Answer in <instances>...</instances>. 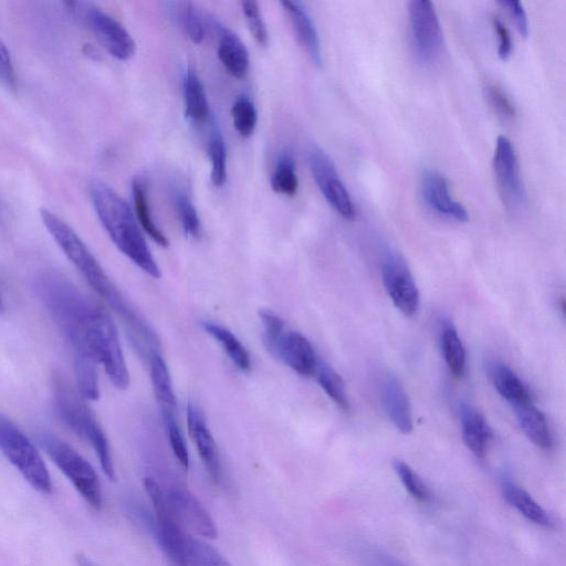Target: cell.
<instances>
[{
    "mask_svg": "<svg viewBox=\"0 0 566 566\" xmlns=\"http://www.w3.org/2000/svg\"><path fill=\"white\" fill-rule=\"evenodd\" d=\"M356 548L363 566H407L397 557L374 545L359 543Z\"/></svg>",
    "mask_w": 566,
    "mask_h": 566,
    "instance_id": "cell-38",
    "label": "cell"
},
{
    "mask_svg": "<svg viewBox=\"0 0 566 566\" xmlns=\"http://www.w3.org/2000/svg\"><path fill=\"white\" fill-rule=\"evenodd\" d=\"M241 8L245 17V21L250 30V33L258 42V44H260L261 46H266L269 43V32L262 18L258 2L251 0L242 1Z\"/></svg>",
    "mask_w": 566,
    "mask_h": 566,
    "instance_id": "cell-35",
    "label": "cell"
},
{
    "mask_svg": "<svg viewBox=\"0 0 566 566\" xmlns=\"http://www.w3.org/2000/svg\"><path fill=\"white\" fill-rule=\"evenodd\" d=\"M84 347L86 355L103 366L114 387L125 390L129 386V373L116 326L111 316L96 304L86 319Z\"/></svg>",
    "mask_w": 566,
    "mask_h": 566,
    "instance_id": "cell-4",
    "label": "cell"
},
{
    "mask_svg": "<svg viewBox=\"0 0 566 566\" xmlns=\"http://www.w3.org/2000/svg\"><path fill=\"white\" fill-rule=\"evenodd\" d=\"M273 355L302 376L316 371L318 358L314 347L300 332L286 329Z\"/></svg>",
    "mask_w": 566,
    "mask_h": 566,
    "instance_id": "cell-16",
    "label": "cell"
},
{
    "mask_svg": "<svg viewBox=\"0 0 566 566\" xmlns=\"http://www.w3.org/2000/svg\"><path fill=\"white\" fill-rule=\"evenodd\" d=\"M381 275L394 305L406 316L416 314L419 291L403 259L395 253L388 254L382 262Z\"/></svg>",
    "mask_w": 566,
    "mask_h": 566,
    "instance_id": "cell-12",
    "label": "cell"
},
{
    "mask_svg": "<svg viewBox=\"0 0 566 566\" xmlns=\"http://www.w3.org/2000/svg\"><path fill=\"white\" fill-rule=\"evenodd\" d=\"M0 84L8 88H14L17 85V76L14 66L8 49L0 40Z\"/></svg>",
    "mask_w": 566,
    "mask_h": 566,
    "instance_id": "cell-42",
    "label": "cell"
},
{
    "mask_svg": "<svg viewBox=\"0 0 566 566\" xmlns=\"http://www.w3.org/2000/svg\"><path fill=\"white\" fill-rule=\"evenodd\" d=\"M501 4L507 8L517 30L526 36L528 34V21L522 3L517 0H507L502 1Z\"/></svg>",
    "mask_w": 566,
    "mask_h": 566,
    "instance_id": "cell-44",
    "label": "cell"
},
{
    "mask_svg": "<svg viewBox=\"0 0 566 566\" xmlns=\"http://www.w3.org/2000/svg\"><path fill=\"white\" fill-rule=\"evenodd\" d=\"M317 381L326 395L337 405L342 410L349 409V401L346 392V387L339 374L333 369L327 363L318 359L316 371Z\"/></svg>",
    "mask_w": 566,
    "mask_h": 566,
    "instance_id": "cell-30",
    "label": "cell"
},
{
    "mask_svg": "<svg viewBox=\"0 0 566 566\" xmlns=\"http://www.w3.org/2000/svg\"><path fill=\"white\" fill-rule=\"evenodd\" d=\"M392 467L408 493L419 502L430 500V491L419 475L402 460L396 459Z\"/></svg>",
    "mask_w": 566,
    "mask_h": 566,
    "instance_id": "cell-34",
    "label": "cell"
},
{
    "mask_svg": "<svg viewBox=\"0 0 566 566\" xmlns=\"http://www.w3.org/2000/svg\"><path fill=\"white\" fill-rule=\"evenodd\" d=\"M218 56L224 69L233 77L242 78L249 70V52L241 39L224 25L218 24Z\"/></svg>",
    "mask_w": 566,
    "mask_h": 566,
    "instance_id": "cell-20",
    "label": "cell"
},
{
    "mask_svg": "<svg viewBox=\"0 0 566 566\" xmlns=\"http://www.w3.org/2000/svg\"><path fill=\"white\" fill-rule=\"evenodd\" d=\"M0 450L34 490L42 494L52 492V480L38 449L2 412H0Z\"/></svg>",
    "mask_w": 566,
    "mask_h": 566,
    "instance_id": "cell-5",
    "label": "cell"
},
{
    "mask_svg": "<svg viewBox=\"0 0 566 566\" xmlns=\"http://www.w3.org/2000/svg\"><path fill=\"white\" fill-rule=\"evenodd\" d=\"M132 190L135 212L139 224L157 244L167 247L169 244L167 237L153 220L145 185L139 179L135 178L132 184Z\"/></svg>",
    "mask_w": 566,
    "mask_h": 566,
    "instance_id": "cell-28",
    "label": "cell"
},
{
    "mask_svg": "<svg viewBox=\"0 0 566 566\" xmlns=\"http://www.w3.org/2000/svg\"><path fill=\"white\" fill-rule=\"evenodd\" d=\"M492 23L499 39L497 54L502 60H506L512 52V40L510 32L505 24L497 17L492 18Z\"/></svg>",
    "mask_w": 566,
    "mask_h": 566,
    "instance_id": "cell-43",
    "label": "cell"
},
{
    "mask_svg": "<svg viewBox=\"0 0 566 566\" xmlns=\"http://www.w3.org/2000/svg\"><path fill=\"white\" fill-rule=\"evenodd\" d=\"M421 191L424 202L436 213L458 221L468 220L467 209L451 196L448 181L439 171L424 170Z\"/></svg>",
    "mask_w": 566,
    "mask_h": 566,
    "instance_id": "cell-15",
    "label": "cell"
},
{
    "mask_svg": "<svg viewBox=\"0 0 566 566\" xmlns=\"http://www.w3.org/2000/svg\"><path fill=\"white\" fill-rule=\"evenodd\" d=\"M77 566H94L92 562L84 555L78 554L76 557Z\"/></svg>",
    "mask_w": 566,
    "mask_h": 566,
    "instance_id": "cell-45",
    "label": "cell"
},
{
    "mask_svg": "<svg viewBox=\"0 0 566 566\" xmlns=\"http://www.w3.org/2000/svg\"><path fill=\"white\" fill-rule=\"evenodd\" d=\"M493 170L503 202L510 208L522 207L525 203L526 193L518 160L512 142L504 135L496 139Z\"/></svg>",
    "mask_w": 566,
    "mask_h": 566,
    "instance_id": "cell-11",
    "label": "cell"
},
{
    "mask_svg": "<svg viewBox=\"0 0 566 566\" xmlns=\"http://www.w3.org/2000/svg\"><path fill=\"white\" fill-rule=\"evenodd\" d=\"M380 398L386 413L390 421L401 433H409L412 430V413L408 396L391 374L382 376L380 384Z\"/></svg>",
    "mask_w": 566,
    "mask_h": 566,
    "instance_id": "cell-17",
    "label": "cell"
},
{
    "mask_svg": "<svg viewBox=\"0 0 566 566\" xmlns=\"http://www.w3.org/2000/svg\"><path fill=\"white\" fill-rule=\"evenodd\" d=\"M308 165L317 187L328 203L340 216L352 219L355 216L353 200L329 156L323 149L313 147L308 153Z\"/></svg>",
    "mask_w": 566,
    "mask_h": 566,
    "instance_id": "cell-10",
    "label": "cell"
},
{
    "mask_svg": "<svg viewBox=\"0 0 566 566\" xmlns=\"http://www.w3.org/2000/svg\"><path fill=\"white\" fill-rule=\"evenodd\" d=\"M271 187L275 192L284 196H294L297 192L298 178L291 154L283 153L279 157L271 178Z\"/></svg>",
    "mask_w": 566,
    "mask_h": 566,
    "instance_id": "cell-31",
    "label": "cell"
},
{
    "mask_svg": "<svg viewBox=\"0 0 566 566\" xmlns=\"http://www.w3.org/2000/svg\"><path fill=\"white\" fill-rule=\"evenodd\" d=\"M186 116L197 123L207 120L209 116V103L205 87L192 67H188L185 81Z\"/></svg>",
    "mask_w": 566,
    "mask_h": 566,
    "instance_id": "cell-27",
    "label": "cell"
},
{
    "mask_svg": "<svg viewBox=\"0 0 566 566\" xmlns=\"http://www.w3.org/2000/svg\"><path fill=\"white\" fill-rule=\"evenodd\" d=\"M259 316L264 331V342L269 350L274 354L277 344L286 332L284 321L270 310H261Z\"/></svg>",
    "mask_w": 566,
    "mask_h": 566,
    "instance_id": "cell-36",
    "label": "cell"
},
{
    "mask_svg": "<svg viewBox=\"0 0 566 566\" xmlns=\"http://www.w3.org/2000/svg\"><path fill=\"white\" fill-rule=\"evenodd\" d=\"M208 154L211 160V181L216 187H222L227 180V150L218 128L212 130Z\"/></svg>",
    "mask_w": 566,
    "mask_h": 566,
    "instance_id": "cell-33",
    "label": "cell"
},
{
    "mask_svg": "<svg viewBox=\"0 0 566 566\" xmlns=\"http://www.w3.org/2000/svg\"><path fill=\"white\" fill-rule=\"evenodd\" d=\"M149 365L151 385L161 416L176 415L177 400L165 359L154 350L150 353Z\"/></svg>",
    "mask_w": 566,
    "mask_h": 566,
    "instance_id": "cell-24",
    "label": "cell"
},
{
    "mask_svg": "<svg viewBox=\"0 0 566 566\" xmlns=\"http://www.w3.org/2000/svg\"><path fill=\"white\" fill-rule=\"evenodd\" d=\"M180 20L189 39L199 44L205 38L203 23L197 8L191 2H185L180 9Z\"/></svg>",
    "mask_w": 566,
    "mask_h": 566,
    "instance_id": "cell-40",
    "label": "cell"
},
{
    "mask_svg": "<svg viewBox=\"0 0 566 566\" xmlns=\"http://www.w3.org/2000/svg\"><path fill=\"white\" fill-rule=\"evenodd\" d=\"M40 443L81 496L93 509L99 510L103 503L102 488L91 463L70 444L51 433H42Z\"/></svg>",
    "mask_w": 566,
    "mask_h": 566,
    "instance_id": "cell-6",
    "label": "cell"
},
{
    "mask_svg": "<svg viewBox=\"0 0 566 566\" xmlns=\"http://www.w3.org/2000/svg\"><path fill=\"white\" fill-rule=\"evenodd\" d=\"M88 191L96 214L117 249L148 275L160 277L159 266L127 202L97 179L90 182Z\"/></svg>",
    "mask_w": 566,
    "mask_h": 566,
    "instance_id": "cell-2",
    "label": "cell"
},
{
    "mask_svg": "<svg viewBox=\"0 0 566 566\" xmlns=\"http://www.w3.org/2000/svg\"><path fill=\"white\" fill-rule=\"evenodd\" d=\"M460 419L464 444L475 457L483 458L493 437L488 421L470 403L461 405Z\"/></svg>",
    "mask_w": 566,
    "mask_h": 566,
    "instance_id": "cell-19",
    "label": "cell"
},
{
    "mask_svg": "<svg viewBox=\"0 0 566 566\" xmlns=\"http://www.w3.org/2000/svg\"><path fill=\"white\" fill-rule=\"evenodd\" d=\"M187 423L189 433L210 479L214 483H219L222 468L217 443L207 426L203 412L192 401L187 405Z\"/></svg>",
    "mask_w": 566,
    "mask_h": 566,
    "instance_id": "cell-14",
    "label": "cell"
},
{
    "mask_svg": "<svg viewBox=\"0 0 566 566\" xmlns=\"http://www.w3.org/2000/svg\"><path fill=\"white\" fill-rule=\"evenodd\" d=\"M231 116L235 130L242 137H249L253 134L258 115L254 104L247 95H240L235 98L231 107Z\"/></svg>",
    "mask_w": 566,
    "mask_h": 566,
    "instance_id": "cell-32",
    "label": "cell"
},
{
    "mask_svg": "<svg viewBox=\"0 0 566 566\" xmlns=\"http://www.w3.org/2000/svg\"><path fill=\"white\" fill-rule=\"evenodd\" d=\"M501 489L506 502L514 506L525 518L541 526H551L552 522L547 512L527 491L515 484L506 474L501 478Z\"/></svg>",
    "mask_w": 566,
    "mask_h": 566,
    "instance_id": "cell-22",
    "label": "cell"
},
{
    "mask_svg": "<svg viewBox=\"0 0 566 566\" xmlns=\"http://www.w3.org/2000/svg\"><path fill=\"white\" fill-rule=\"evenodd\" d=\"M69 9L80 17L106 51L117 60H129L135 51V41L129 32L113 17L87 2H67Z\"/></svg>",
    "mask_w": 566,
    "mask_h": 566,
    "instance_id": "cell-7",
    "label": "cell"
},
{
    "mask_svg": "<svg viewBox=\"0 0 566 566\" xmlns=\"http://www.w3.org/2000/svg\"><path fill=\"white\" fill-rule=\"evenodd\" d=\"M144 488L157 517V536L160 547L175 566H188L185 556L186 533L181 531L170 512L163 489L149 476L144 479Z\"/></svg>",
    "mask_w": 566,
    "mask_h": 566,
    "instance_id": "cell-9",
    "label": "cell"
},
{
    "mask_svg": "<svg viewBox=\"0 0 566 566\" xmlns=\"http://www.w3.org/2000/svg\"><path fill=\"white\" fill-rule=\"evenodd\" d=\"M408 11L413 53L420 63L432 64L440 55L443 41L434 6L429 0H412Z\"/></svg>",
    "mask_w": 566,
    "mask_h": 566,
    "instance_id": "cell-8",
    "label": "cell"
},
{
    "mask_svg": "<svg viewBox=\"0 0 566 566\" xmlns=\"http://www.w3.org/2000/svg\"><path fill=\"white\" fill-rule=\"evenodd\" d=\"M41 220L67 259L84 276L93 290L129 325L135 336L148 346H157V338L148 325L129 306L120 291L106 274L99 262L77 233L48 209L40 210Z\"/></svg>",
    "mask_w": 566,
    "mask_h": 566,
    "instance_id": "cell-1",
    "label": "cell"
},
{
    "mask_svg": "<svg viewBox=\"0 0 566 566\" xmlns=\"http://www.w3.org/2000/svg\"><path fill=\"white\" fill-rule=\"evenodd\" d=\"M521 429L537 448L549 450L553 438L546 418L532 401L513 406Z\"/></svg>",
    "mask_w": 566,
    "mask_h": 566,
    "instance_id": "cell-23",
    "label": "cell"
},
{
    "mask_svg": "<svg viewBox=\"0 0 566 566\" xmlns=\"http://www.w3.org/2000/svg\"><path fill=\"white\" fill-rule=\"evenodd\" d=\"M185 556L188 566H232V564L207 542L186 534Z\"/></svg>",
    "mask_w": 566,
    "mask_h": 566,
    "instance_id": "cell-29",
    "label": "cell"
},
{
    "mask_svg": "<svg viewBox=\"0 0 566 566\" xmlns=\"http://www.w3.org/2000/svg\"><path fill=\"white\" fill-rule=\"evenodd\" d=\"M281 4L289 15L297 42L313 63L321 66L323 62L321 42L311 17L300 2L284 0Z\"/></svg>",
    "mask_w": 566,
    "mask_h": 566,
    "instance_id": "cell-18",
    "label": "cell"
},
{
    "mask_svg": "<svg viewBox=\"0 0 566 566\" xmlns=\"http://www.w3.org/2000/svg\"><path fill=\"white\" fill-rule=\"evenodd\" d=\"M489 374L499 395L512 406L532 401L525 384L506 364L500 360L491 361Z\"/></svg>",
    "mask_w": 566,
    "mask_h": 566,
    "instance_id": "cell-21",
    "label": "cell"
},
{
    "mask_svg": "<svg viewBox=\"0 0 566 566\" xmlns=\"http://www.w3.org/2000/svg\"><path fill=\"white\" fill-rule=\"evenodd\" d=\"M202 327L220 344L238 369L243 373L251 369V359L247 348L230 329L213 322H202Z\"/></svg>",
    "mask_w": 566,
    "mask_h": 566,
    "instance_id": "cell-25",
    "label": "cell"
},
{
    "mask_svg": "<svg viewBox=\"0 0 566 566\" xmlns=\"http://www.w3.org/2000/svg\"><path fill=\"white\" fill-rule=\"evenodd\" d=\"M53 406L62 421L94 449L102 470L109 480L116 479L108 440L84 398L60 374L53 377Z\"/></svg>",
    "mask_w": 566,
    "mask_h": 566,
    "instance_id": "cell-3",
    "label": "cell"
},
{
    "mask_svg": "<svg viewBox=\"0 0 566 566\" xmlns=\"http://www.w3.org/2000/svg\"><path fill=\"white\" fill-rule=\"evenodd\" d=\"M176 206L185 233L188 237H197L200 222L191 200L185 193H177Z\"/></svg>",
    "mask_w": 566,
    "mask_h": 566,
    "instance_id": "cell-39",
    "label": "cell"
},
{
    "mask_svg": "<svg viewBox=\"0 0 566 566\" xmlns=\"http://www.w3.org/2000/svg\"><path fill=\"white\" fill-rule=\"evenodd\" d=\"M163 421L166 427L169 444L178 462L185 468L189 467V454L186 441L180 431L176 415H164Z\"/></svg>",
    "mask_w": 566,
    "mask_h": 566,
    "instance_id": "cell-37",
    "label": "cell"
},
{
    "mask_svg": "<svg viewBox=\"0 0 566 566\" xmlns=\"http://www.w3.org/2000/svg\"><path fill=\"white\" fill-rule=\"evenodd\" d=\"M440 344L450 373L454 377H462L465 371V348L457 328L449 319L442 322Z\"/></svg>",
    "mask_w": 566,
    "mask_h": 566,
    "instance_id": "cell-26",
    "label": "cell"
},
{
    "mask_svg": "<svg viewBox=\"0 0 566 566\" xmlns=\"http://www.w3.org/2000/svg\"><path fill=\"white\" fill-rule=\"evenodd\" d=\"M165 496L170 512L179 524L205 538L214 539L218 536L217 526L209 512L188 490L171 488Z\"/></svg>",
    "mask_w": 566,
    "mask_h": 566,
    "instance_id": "cell-13",
    "label": "cell"
},
{
    "mask_svg": "<svg viewBox=\"0 0 566 566\" xmlns=\"http://www.w3.org/2000/svg\"><path fill=\"white\" fill-rule=\"evenodd\" d=\"M2 306H3V304H2V300H1V297H0V311L2 310Z\"/></svg>",
    "mask_w": 566,
    "mask_h": 566,
    "instance_id": "cell-46",
    "label": "cell"
},
{
    "mask_svg": "<svg viewBox=\"0 0 566 566\" xmlns=\"http://www.w3.org/2000/svg\"><path fill=\"white\" fill-rule=\"evenodd\" d=\"M485 96L494 113L503 119H511L515 115V107L501 87L489 84L485 87Z\"/></svg>",
    "mask_w": 566,
    "mask_h": 566,
    "instance_id": "cell-41",
    "label": "cell"
}]
</instances>
